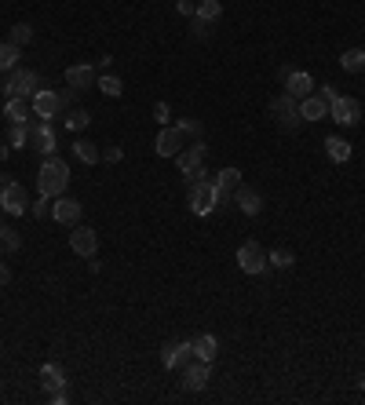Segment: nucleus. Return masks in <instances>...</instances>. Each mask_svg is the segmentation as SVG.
<instances>
[{
    "label": "nucleus",
    "mask_w": 365,
    "mask_h": 405,
    "mask_svg": "<svg viewBox=\"0 0 365 405\" xmlns=\"http://www.w3.org/2000/svg\"><path fill=\"white\" fill-rule=\"evenodd\" d=\"M66 186H70V168L62 157H44V164H40V172H37V190L44 198H62L66 194Z\"/></svg>",
    "instance_id": "obj_1"
},
{
    "label": "nucleus",
    "mask_w": 365,
    "mask_h": 405,
    "mask_svg": "<svg viewBox=\"0 0 365 405\" xmlns=\"http://www.w3.org/2000/svg\"><path fill=\"white\" fill-rule=\"evenodd\" d=\"M40 92V77L33 73V70H11V77H8V84H4V95L8 99H33Z\"/></svg>",
    "instance_id": "obj_2"
},
{
    "label": "nucleus",
    "mask_w": 365,
    "mask_h": 405,
    "mask_svg": "<svg viewBox=\"0 0 365 405\" xmlns=\"http://www.w3.org/2000/svg\"><path fill=\"white\" fill-rule=\"evenodd\" d=\"M186 194H190V208H194V216H208V212L220 205L216 179H205V183H198V186H190Z\"/></svg>",
    "instance_id": "obj_3"
},
{
    "label": "nucleus",
    "mask_w": 365,
    "mask_h": 405,
    "mask_svg": "<svg viewBox=\"0 0 365 405\" xmlns=\"http://www.w3.org/2000/svg\"><path fill=\"white\" fill-rule=\"evenodd\" d=\"M270 114L277 117V124H282V128H289V132H292L299 121H304V117H299V99H292L289 92H282V95L270 99Z\"/></svg>",
    "instance_id": "obj_4"
},
{
    "label": "nucleus",
    "mask_w": 365,
    "mask_h": 405,
    "mask_svg": "<svg viewBox=\"0 0 365 405\" xmlns=\"http://www.w3.org/2000/svg\"><path fill=\"white\" fill-rule=\"evenodd\" d=\"M238 267L245 270V274H263L270 263H267V248L260 245V241H245L241 248H238Z\"/></svg>",
    "instance_id": "obj_5"
},
{
    "label": "nucleus",
    "mask_w": 365,
    "mask_h": 405,
    "mask_svg": "<svg viewBox=\"0 0 365 405\" xmlns=\"http://www.w3.org/2000/svg\"><path fill=\"white\" fill-rule=\"evenodd\" d=\"M329 117H333L336 124H343V128H351V124L361 121V102L351 99V95H336V102L329 106Z\"/></svg>",
    "instance_id": "obj_6"
},
{
    "label": "nucleus",
    "mask_w": 365,
    "mask_h": 405,
    "mask_svg": "<svg viewBox=\"0 0 365 405\" xmlns=\"http://www.w3.org/2000/svg\"><path fill=\"white\" fill-rule=\"evenodd\" d=\"M282 84H285V92L292 95V99H307V95H314V77L307 73V70H282Z\"/></svg>",
    "instance_id": "obj_7"
},
{
    "label": "nucleus",
    "mask_w": 365,
    "mask_h": 405,
    "mask_svg": "<svg viewBox=\"0 0 365 405\" xmlns=\"http://www.w3.org/2000/svg\"><path fill=\"white\" fill-rule=\"evenodd\" d=\"M0 208H4L8 216H23V212H30V194L18 183L0 186Z\"/></svg>",
    "instance_id": "obj_8"
},
{
    "label": "nucleus",
    "mask_w": 365,
    "mask_h": 405,
    "mask_svg": "<svg viewBox=\"0 0 365 405\" xmlns=\"http://www.w3.org/2000/svg\"><path fill=\"white\" fill-rule=\"evenodd\" d=\"M33 114L40 117V121H55L59 117V110H62V102H66V99H62L59 92H48V88H40L33 99Z\"/></svg>",
    "instance_id": "obj_9"
},
{
    "label": "nucleus",
    "mask_w": 365,
    "mask_h": 405,
    "mask_svg": "<svg viewBox=\"0 0 365 405\" xmlns=\"http://www.w3.org/2000/svg\"><path fill=\"white\" fill-rule=\"evenodd\" d=\"M190 354H194V347H190L186 339H172V344H164V351H161V365L168 373H176V369H183L190 361Z\"/></svg>",
    "instance_id": "obj_10"
},
{
    "label": "nucleus",
    "mask_w": 365,
    "mask_h": 405,
    "mask_svg": "<svg viewBox=\"0 0 365 405\" xmlns=\"http://www.w3.org/2000/svg\"><path fill=\"white\" fill-rule=\"evenodd\" d=\"M70 248L80 255V260H95V252H99V234L92 226H77L70 234Z\"/></svg>",
    "instance_id": "obj_11"
},
{
    "label": "nucleus",
    "mask_w": 365,
    "mask_h": 405,
    "mask_svg": "<svg viewBox=\"0 0 365 405\" xmlns=\"http://www.w3.org/2000/svg\"><path fill=\"white\" fill-rule=\"evenodd\" d=\"M208 373H212V361H186L183 365V387L186 391H205V383H208Z\"/></svg>",
    "instance_id": "obj_12"
},
{
    "label": "nucleus",
    "mask_w": 365,
    "mask_h": 405,
    "mask_svg": "<svg viewBox=\"0 0 365 405\" xmlns=\"http://www.w3.org/2000/svg\"><path fill=\"white\" fill-rule=\"evenodd\" d=\"M205 164V143H190L183 146V150L176 154V168H179V176H190L194 168Z\"/></svg>",
    "instance_id": "obj_13"
},
{
    "label": "nucleus",
    "mask_w": 365,
    "mask_h": 405,
    "mask_svg": "<svg viewBox=\"0 0 365 405\" xmlns=\"http://www.w3.org/2000/svg\"><path fill=\"white\" fill-rule=\"evenodd\" d=\"M30 143H33L44 157H52V154H55V132H52V121H40V124L30 121Z\"/></svg>",
    "instance_id": "obj_14"
},
{
    "label": "nucleus",
    "mask_w": 365,
    "mask_h": 405,
    "mask_svg": "<svg viewBox=\"0 0 365 405\" xmlns=\"http://www.w3.org/2000/svg\"><path fill=\"white\" fill-rule=\"evenodd\" d=\"M66 84H70L73 92H88V88H95V66H88V62L66 66Z\"/></svg>",
    "instance_id": "obj_15"
},
{
    "label": "nucleus",
    "mask_w": 365,
    "mask_h": 405,
    "mask_svg": "<svg viewBox=\"0 0 365 405\" xmlns=\"http://www.w3.org/2000/svg\"><path fill=\"white\" fill-rule=\"evenodd\" d=\"M183 132L179 128H161V135H157V143H154V150L161 154V157H176L179 150H183Z\"/></svg>",
    "instance_id": "obj_16"
},
{
    "label": "nucleus",
    "mask_w": 365,
    "mask_h": 405,
    "mask_svg": "<svg viewBox=\"0 0 365 405\" xmlns=\"http://www.w3.org/2000/svg\"><path fill=\"white\" fill-rule=\"evenodd\" d=\"M230 201L234 205H238L241 212H245V216H260V208H263V198L260 194H256V190L252 186H238V190H234V194H230Z\"/></svg>",
    "instance_id": "obj_17"
},
{
    "label": "nucleus",
    "mask_w": 365,
    "mask_h": 405,
    "mask_svg": "<svg viewBox=\"0 0 365 405\" xmlns=\"http://www.w3.org/2000/svg\"><path fill=\"white\" fill-rule=\"evenodd\" d=\"M4 117H8V124H30L37 114H33L30 99H8L4 102Z\"/></svg>",
    "instance_id": "obj_18"
},
{
    "label": "nucleus",
    "mask_w": 365,
    "mask_h": 405,
    "mask_svg": "<svg viewBox=\"0 0 365 405\" xmlns=\"http://www.w3.org/2000/svg\"><path fill=\"white\" fill-rule=\"evenodd\" d=\"M52 219H59V223H77L80 219V201H73V198H55L52 201Z\"/></svg>",
    "instance_id": "obj_19"
},
{
    "label": "nucleus",
    "mask_w": 365,
    "mask_h": 405,
    "mask_svg": "<svg viewBox=\"0 0 365 405\" xmlns=\"http://www.w3.org/2000/svg\"><path fill=\"white\" fill-rule=\"evenodd\" d=\"M299 117H304V121H321V117H329V102L321 99V95L299 99Z\"/></svg>",
    "instance_id": "obj_20"
},
{
    "label": "nucleus",
    "mask_w": 365,
    "mask_h": 405,
    "mask_svg": "<svg viewBox=\"0 0 365 405\" xmlns=\"http://www.w3.org/2000/svg\"><path fill=\"white\" fill-rule=\"evenodd\" d=\"M40 387H44V391H59V387H66V369L55 365V361H48V365L40 369Z\"/></svg>",
    "instance_id": "obj_21"
},
{
    "label": "nucleus",
    "mask_w": 365,
    "mask_h": 405,
    "mask_svg": "<svg viewBox=\"0 0 365 405\" xmlns=\"http://www.w3.org/2000/svg\"><path fill=\"white\" fill-rule=\"evenodd\" d=\"M241 186V172L238 168H223V172L216 176V190H220V201H230V194Z\"/></svg>",
    "instance_id": "obj_22"
},
{
    "label": "nucleus",
    "mask_w": 365,
    "mask_h": 405,
    "mask_svg": "<svg viewBox=\"0 0 365 405\" xmlns=\"http://www.w3.org/2000/svg\"><path fill=\"white\" fill-rule=\"evenodd\" d=\"M190 347H194V358H201V361H216L220 339L212 336V332H201V336H198V339H194V344H190Z\"/></svg>",
    "instance_id": "obj_23"
},
{
    "label": "nucleus",
    "mask_w": 365,
    "mask_h": 405,
    "mask_svg": "<svg viewBox=\"0 0 365 405\" xmlns=\"http://www.w3.org/2000/svg\"><path fill=\"white\" fill-rule=\"evenodd\" d=\"M325 154H329V161L343 164V161H351V143L340 139V135H333V139H325Z\"/></svg>",
    "instance_id": "obj_24"
},
{
    "label": "nucleus",
    "mask_w": 365,
    "mask_h": 405,
    "mask_svg": "<svg viewBox=\"0 0 365 405\" xmlns=\"http://www.w3.org/2000/svg\"><path fill=\"white\" fill-rule=\"evenodd\" d=\"M340 66L347 70V73H361L365 70V48H347L340 55Z\"/></svg>",
    "instance_id": "obj_25"
},
{
    "label": "nucleus",
    "mask_w": 365,
    "mask_h": 405,
    "mask_svg": "<svg viewBox=\"0 0 365 405\" xmlns=\"http://www.w3.org/2000/svg\"><path fill=\"white\" fill-rule=\"evenodd\" d=\"M18 59H23V48L11 44V40H0V70H15Z\"/></svg>",
    "instance_id": "obj_26"
},
{
    "label": "nucleus",
    "mask_w": 365,
    "mask_h": 405,
    "mask_svg": "<svg viewBox=\"0 0 365 405\" xmlns=\"http://www.w3.org/2000/svg\"><path fill=\"white\" fill-rule=\"evenodd\" d=\"M95 88H99L102 95H110V99H117V95L124 92V84H121V77H114V73H102V77L95 80Z\"/></svg>",
    "instance_id": "obj_27"
},
{
    "label": "nucleus",
    "mask_w": 365,
    "mask_h": 405,
    "mask_svg": "<svg viewBox=\"0 0 365 405\" xmlns=\"http://www.w3.org/2000/svg\"><path fill=\"white\" fill-rule=\"evenodd\" d=\"M26 143H30V124H11L8 128V146L11 150H23Z\"/></svg>",
    "instance_id": "obj_28"
},
{
    "label": "nucleus",
    "mask_w": 365,
    "mask_h": 405,
    "mask_svg": "<svg viewBox=\"0 0 365 405\" xmlns=\"http://www.w3.org/2000/svg\"><path fill=\"white\" fill-rule=\"evenodd\" d=\"M18 245H23V238H18V230H11V226H4L0 223V252H18Z\"/></svg>",
    "instance_id": "obj_29"
},
{
    "label": "nucleus",
    "mask_w": 365,
    "mask_h": 405,
    "mask_svg": "<svg viewBox=\"0 0 365 405\" xmlns=\"http://www.w3.org/2000/svg\"><path fill=\"white\" fill-rule=\"evenodd\" d=\"M73 150H77V157H80L84 164H95V161L102 157V154H99V146L88 143V139H77V143H73Z\"/></svg>",
    "instance_id": "obj_30"
},
{
    "label": "nucleus",
    "mask_w": 365,
    "mask_h": 405,
    "mask_svg": "<svg viewBox=\"0 0 365 405\" xmlns=\"http://www.w3.org/2000/svg\"><path fill=\"white\" fill-rule=\"evenodd\" d=\"M176 128H179V132H183V139H194V143H205V124H201V121H190V117H186V121H179Z\"/></svg>",
    "instance_id": "obj_31"
},
{
    "label": "nucleus",
    "mask_w": 365,
    "mask_h": 405,
    "mask_svg": "<svg viewBox=\"0 0 365 405\" xmlns=\"http://www.w3.org/2000/svg\"><path fill=\"white\" fill-rule=\"evenodd\" d=\"M220 15H223L220 0H198V18H205V23H216Z\"/></svg>",
    "instance_id": "obj_32"
},
{
    "label": "nucleus",
    "mask_w": 365,
    "mask_h": 405,
    "mask_svg": "<svg viewBox=\"0 0 365 405\" xmlns=\"http://www.w3.org/2000/svg\"><path fill=\"white\" fill-rule=\"evenodd\" d=\"M267 263L277 267V270H289V267L296 263V255H292L289 248H274V252H267Z\"/></svg>",
    "instance_id": "obj_33"
},
{
    "label": "nucleus",
    "mask_w": 365,
    "mask_h": 405,
    "mask_svg": "<svg viewBox=\"0 0 365 405\" xmlns=\"http://www.w3.org/2000/svg\"><path fill=\"white\" fill-rule=\"evenodd\" d=\"M11 44H18V48H23V44H30V40H33V26L30 23H18V26H11Z\"/></svg>",
    "instance_id": "obj_34"
},
{
    "label": "nucleus",
    "mask_w": 365,
    "mask_h": 405,
    "mask_svg": "<svg viewBox=\"0 0 365 405\" xmlns=\"http://www.w3.org/2000/svg\"><path fill=\"white\" fill-rule=\"evenodd\" d=\"M88 110H73L70 117H66V128H70V132H80V128H88Z\"/></svg>",
    "instance_id": "obj_35"
},
{
    "label": "nucleus",
    "mask_w": 365,
    "mask_h": 405,
    "mask_svg": "<svg viewBox=\"0 0 365 405\" xmlns=\"http://www.w3.org/2000/svg\"><path fill=\"white\" fill-rule=\"evenodd\" d=\"M212 26H216V23H205V18L194 15V37H198V40H208V37H212Z\"/></svg>",
    "instance_id": "obj_36"
},
{
    "label": "nucleus",
    "mask_w": 365,
    "mask_h": 405,
    "mask_svg": "<svg viewBox=\"0 0 365 405\" xmlns=\"http://www.w3.org/2000/svg\"><path fill=\"white\" fill-rule=\"evenodd\" d=\"M33 216H37V219L52 216V198H44V194H40V198H37V205H33Z\"/></svg>",
    "instance_id": "obj_37"
},
{
    "label": "nucleus",
    "mask_w": 365,
    "mask_h": 405,
    "mask_svg": "<svg viewBox=\"0 0 365 405\" xmlns=\"http://www.w3.org/2000/svg\"><path fill=\"white\" fill-rule=\"evenodd\" d=\"M314 95H321V99H325V102H329V106H333V102H336V95H340V92H336V88H333V84H321V88H318V84H314Z\"/></svg>",
    "instance_id": "obj_38"
},
{
    "label": "nucleus",
    "mask_w": 365,
    "mask_h": 405,
    "mask_svg": "<svg viewBox=\"0 0 365 405\" xmlns=\"http://www.w3.org/2000/svg\"><path fill=\"white\" fill-rule=\"evenodd\" d=\"M176 11L186 15V18H194V15H198V4H194V0H176Z\"/></svg>",
    "instance_id": "obj_39"
},
{
    "label": "nucleus",
    "mask_w": 365,
    "mask_h": 405,
    "mask_svg": "<svg viewBox=\"0 0 365 405\" xmlns=\"http://www.w3.org/2000/svg\"><path fill=\"white\" fill-rule=\"evenodd\" d=\"M168 117H172V106H168V102H157V106H154V121H157V124H168Z\"/></svg>",
    "instance_id": "obj_40"
},
{
    "label": "nucleus",
    "mask_w": 365,
    "mask_h": 405,
    "mask_svg": "<svg viewBox=\"0 0 365 405\" xmlns=\"http://www.w3.org/2000/svg\"><path fill=\"white\" fill-rule=\"evenodd\" d=\"M183 179H186V190H190V186L205 183V179H208V172H205V168H194V172H190V176H183Z\"/></svg>",
    "instance_id": "obj_41"
},
{
    "label": "nucleus",
    "mask_w": 365,
    "mask_h": 405,
    "mask_svg": "<svg viewBox=\"0 0 365 405\" xmlns=\"http://www.w3.org/2000/svg\"><path fill=\"white\" fill-rule=\"evenodd\" d=\"M66 401H70V391H66V387L52 391V405H66Z\"/></svg>",
    "instance_id": "obj_42"
},
{
    "label": "nucleus",
    "mask_w": 365,
    "mask_h": 405,
    "mask_svg": "<svg viewBox=\"0 0 365 405\" xmlns=\"http://www.w3.org/2000/svg\"><path fill=\"white\" fill-rule=\"evenodd\" d=\"M102 161L117 164V161H121V146H110V150H102Z\"/></svg>",
    "instance_id": "obj_43"
},
{
    "label": "nucleus",
    "mask_w": 365,
    "mask_h": 405,
    "mask_svg": "<svg viewBox=\"0 0 365 405\" xmlns=\"http://www.w3.org/2000/svg\"><path fill=\"white\" fill-rule=\"evenodd\" d=\"M8 282H11V267H8V263H0V289H4Z\"/></svg>",
    "instance_id": "obj_44"
},
{
    "label": "nucleus",
    "mask_w": 365,
    "mask_h": 405,
    "mask_svg": "<svg viewBox=\"0 0 365 405\" xmlns=\"http://www.w3.org/2000/svg\"><path fill=\"white\" fill-rule=\"evenodd\" d=\"M8 150H11V146H8V143H0V161H8Z\"/></svg>",
    "instance_id": "obj_45"
},
{
    "label": "nucleus",
    "mask_w": 365,
    "mask_h": 405,
    "mask_svg": "<svg viewBox=\"0 0 365 405\" xmlns=\"http://www.w3.org/2000/svg\"><path fill=\"white\" fill-rule=\"evenodd\" d=\"M358 387H361V391H365V373H361V376H358Z\"/></svg>",
    "instance_id": "obj_46"
}]
</instances>
